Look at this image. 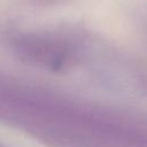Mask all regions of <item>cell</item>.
Returning <instances> with one entry per match:
<instances>
[{
  "label": "cell",
  "instance_id": "6da1fadb",
  "mask_svg": "<svg viewBox=\"0 0 147 147\" xmlns=\"http://www.w3.org/2000/svg\"><path fill=\"white\" fill-rule=\"evenodd\" d=\"M17 51L25 57L49 65L60 64L64 61L68 48L57 38L49 36L29 34L17 40Z\"/></svg>",
  "mask_w": 147,
  "mask_h": 147
}]
</instances>
